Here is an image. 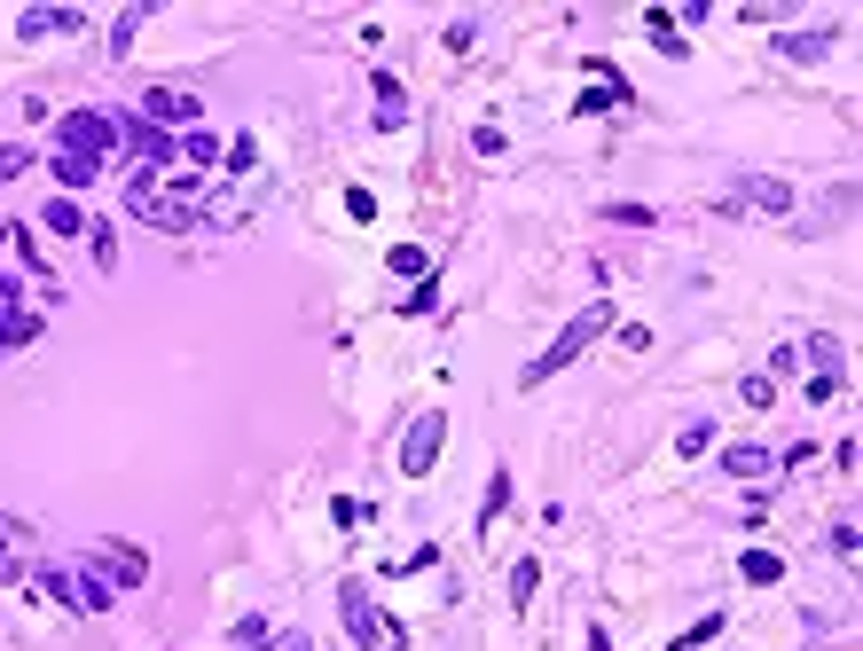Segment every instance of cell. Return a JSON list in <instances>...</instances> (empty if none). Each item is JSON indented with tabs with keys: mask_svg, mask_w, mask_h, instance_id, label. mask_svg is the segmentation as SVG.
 I'll use <instances>...</instances> for the list:
<instances>
[{
	"mask_svg": "<svg viewBox=\"0 0 863 651\" xmlns=\"http://www.w3.org/2000/svg\"><path fill=\"white\" fill-rule=\"evenodd\" d=\"M604 330H613V307H604V299H589V307H581V314H573V322H565V330H558V338H550L534 361H527V378H518V385H550L558 369H565V361H581V353H589Z\"/></svg>",
	"mask_w": 863,
	"mask_h": 651,
	"instance_id": "cell-1",
	"label": "cell"
},
{
	"mask_svg": "<svg viewBox=\"0 0 863 651\" xmlns=\"http://www.w3.org/2000/svg\"><path fill=\"white\" fill-rule=\"evenodd\" d=\"M32 589H40L48 604H71V612H111V604H118V581L95 574V566H79V574H71V566H40Z\"/></svg>",
	"mask_w": 863,
	"mask_h": 651,
	"instance_id": "cell-2",
	"label": "cell"
},
{
	"mask_svg": "<svg viewBox=\"0 0 863 651\" xmlns=\"http://www.w3.org/2000/svg\"><path fill=\"white\" fill-rule=\"evenodd\" d=\"M337 612H345V636H354L362 651H377V643H401V636H393V620L377 612L370 581H337Z\"/></svg>",
	"mask_w": 863,
	"mask_h": 651,
	"instance_id": "cell-3",
	"label": "cell"
},
{
	"mask_svg": "<svg viewBox=\"0 0 863 651\" xmlns=\"http://www.w3.org/2000/svg\"><path fill=\"white\" fill-rule=\"evenodd\" d=\"M440 447H448V409H424L401 432V472L408 479H432V472H440Z\"/></svg>",
	"mask_w": 863,
	"mask_h": 651,
	"instance_id": "cell-4",
	"label": "cell"
},
{
	"mask_svg": "<svg viewBox=\"0 0 863 651\" xmlns=\"http://www.w3.org/2000/svg\"><path fill=\"white\" fill-rule=\"evenodd\" d=\"M63 149L95 157V165L126 157V149H118V118H111V111H63Z\"/></svg>",
	"mask_w": 863,
	"mask_h": 651,
	"instance_id": "cell-5",
	"label": "cell"
},
{
	"mask_svg": "<svg viewBox=\"0 0 863 651\" xmlns=\"http://www.w3.org/2000/svg\"><path fill=\"white\" fill-rule=\"evenodd\" d=\"M142 118H149V126H181V134H189V126H205V103L189 95V86H149V95H142Z\"/></svg>",
	"mask_w": 863,
	"mask_h": 651,
	"instance_id": "cell-6",
	"label": "cell"
},
{
	"mask_svg": "<svg viewBox=\"0 0 863 651\" xmlns=\"http://www.w3.org/2000/svg\"><path fill=\"white\" fill-rule=\"evenodd\" d=\"M95 574H111L118 589H142L149 581V557L134 541H95Z\"/></svg>",
	"mask_w": 863,
	"mask_h": 651,
	"instance_id": "cell-7",
	"label": "cell"
},
{
	"mask_svg": "<svg viewBox=\"0 0 863 651\" xmlns=\"http://www.w3.org/2000/svg\"><path fill=\"white\" fill-rule=\"evenodd\" d=\"M722 472L753 487V479H769V472H777V455H769L761 440H730V447H722Z\"/></svg>",
	"mask_w": 863,
	"mask_h": 651,
	"instance_id": "cell-8",
	"label": "cell"
},
{
	"mask_svg": "<svg viewBox=\"0 0 863 651\" xmlns=\"http://www.w3.org/2000/svg\"><path fill=\"white\" fill-rule=\"evenodd\" d=\"M738 205H753V213H793V189L777 173H746L738 180Z\"/></svg>",
	"mask_w": 863,
	"mask_h": 651,
	"instance_id": "cell-9",
	"label": "cell"
},
{
	"mask_svg": "<svg viewBox=\"0 0 863 651\" xmlns=\"http://www.w3.org/2000/svg\"><path fill=\"white\" fill-rule=\"evenodd\" d=\"M370 118H377V134H401V126H408V95H401V79H393V71H377Z\"/></svg>",
	"mask_w": 863,
	"mask_h": 651,
	"instance_id": "cell-10",
	"label": "cell"
},
{
	"mask_svg": "<svg viewBox=\"0 0 863 651\" xmlns=\"http://www.w3.org/2000/svg\"><path fill=\"white\" fill-rule=\"evenodd\" d=\"M48 173H55V197H79V189H95V173H103V165H95V157H79V149H55V157H48Z\"/></svg>",
	"mask_w": 863,
	"mask_h": 651,
	"instance_id": "cell-11",
	"label": "cell"
},
{
	"mask_svg": "<svg viewBox=\"0 0 863 651\" xmlns=\"http://www.w3.org/2000/svg\"><path fill=\"white\" fill-rule=\"evenodd\" d=\"M79 24H86L79 9H24V17H17V40H55V32L71 40Z\"/></svg>",
	"mask_w": 863,
	"mask_h": 651,
	"instance_id": "cell-12",
	"label": "cell"
},
{
	"mask_svg": "<svg viewBox=\"0 0 863 651\" xmlns=\"http://www.w3.org/2000/svg\"><path fill=\"white\" fill-rule=\"evenodd\" d=\"M613 103H628V79H621V71H596V86H581V95H573V111H581V118L613 111Z\"/></svg>",
	"mask_w": 863,
	"mask_h": 651,
	"instance_id": "cell-13",
	"label": "cell"
},
{
	"mask_svg": "<svg viewBox=\"0 0 863 651\" xmlns=\"http://www.w3.org/2000/svg\"><path fill=\"white\" fill-rule=\"evenodd\" d=\"M40 228H48L55 244H71V236H86V228H95V220H86V213H79V197H48V213H40Z\"/></svg>",
	"mask_w": 863,
	"mask_h": 651,
	"instance_id": "cell-14",
	"label": "cell"
},
{
	"mask_svg": "<svg viewBox=\"0 0 863 651\" xmlns=\"http://www.w3.org/2000/svg\"><path fill=\"white\" fill-rule=\"evenodd\" d=\"M832 40H840V32H824V24H817V32H777V55H793V63H824V55H832Z\"/></svg>",
	"mask_w": 863,
	"mask_h": 651,
	"instance_id": "cell-15",
	"label": "cell"
},
{
	"mask_svg": "<svg viewBox=\"0 0 863 651\" xmlns=\"http://www.w3.org/2000/svg\"><path fill=\"white\" fill-rule=\"evenodd\" d=\"M738 574H746L753 589H777V581H786V557H777V549H746V557H738Z\"/></svg>",
	"mask_w": 863,
	"mask_h": 651,
	"instance_id": "cell-16",
	"label": "cell"
},
{
	"mask_svg": "<svg viewBox=\"0 0 863 651\" xmlns=\"http://www.w3.org/2000/svg\"><path fill=\"white\" fill-rule=\"evenodd\" d=\"M502 510H510V472H495V479H487V495H479V518H471V526H479V541H487V526H502Z\"/></svg>",
	"mask_w": 863,
	"mask_h": 651,
	"instance_id": "cell-17",
	"label": "cell"
},
{
	"mask_svg": "<svg viewBox=\"0 0 863 651\" xmlns=\"http://www.w3.org/2000/svg\"><path fill=\"white\" fill-rule=\"evenodd\" d=\"M40 338V314H17L9 299H0V353H17V345H32Z\"/></svg>",
	"mask_w": 863,
	"mask_h": 651,
	"instance_id": "cell-18",
	"label": "cell"
},
{
	"mask_svg": "<svg viewBox=\"0 0 863 651\" xmlns=\"http://www.w3.org/2000/svg\"><path fill=\"white\" fill-rule=\"evenodd\" d=\"M220 149H228V142H220L212 126H189V134H181V165H212Z\"/></svg>",
	"mask_w": 863,
	"mask_h": 651,
	"instance_id": "cell-19",
	"label": "cell"
},
{
	"mask_svg": "<svg viewBox=\"0 0 863 651\" xmlns=\"http://www.w3.org/2000/svg\"><path fill=\"white\" fill-rule=\"evenodd\" d=\"M534 589H542V566H534V557H518V566H510V604L527 612V604H534Z\"/></svg>",
	"mask_w": 863,
	"mask_h": 651,
	"instance_id": "cell-20",
	"label": "cell"
},
{
	"mask_svg": "<svg viewBox=\"0 0 863 651\" xmlns=\"http://www.w3.org/2000/svg\"><path fill=\"white\" fill-rule=\"evenodd\" d=\"M707 447H715V424H699V416L675 432V455H683V463H690V455H707Z\"/></svg>",
	"mask_w": 863,
	"mask_h": 651,
	"instance_id": "cell-21",
	"label": "cell"
},
{
	"mask_svg": "<svg viewBox=\"0 0 863 651\" xmlns=\"http://www.w3.org/2000/svg\"><path fill=\"white\" fill-rule=\"evenodd\" d=\"M86 244H95V267H103V275L118 267V228H111V220H95V228H86Z\"/></svg>",
	"mask_w": 863,
	"mask_h": 651,
	"instance_id": "cell-22",
	"label": "cell"
},
{
	"mask_svg": "<svg viewBox=\"0 0 863 651\" xmlns=\"http://www.w3.org/2000/svg\"><path fill=\"white\" fill-rule=\"evenodd\" d=\"M385 267H393V275H432L424 244H393V251H385Z\"/></svg>",
	"mask_w": 863,
	"mask_h": 651,
	"instance_id": "cell-23",
	"label": "cell"
},
{
	"mask_svg": "<svg viewBox=\"0 0 863 651\" xmlns=\"http://www.w3.org/2000/svg\"><path fill=\"white\" fill-rule=\"evenodd\" d=\"M715 636H722V612H707L699 628H683V636H675L667 651H699V643H715Z\"/></svg>",
	"mask_w": 863,
	"mask_h": 651,
	"instance_id": "cell-24",
	"label": "cell"
},
{
	"mask_svg": "<svg viewBox=\"0 0 863 651\" xmlns=\"http://www.w3.org/2000/svg\"><path fill=\"white\" fill-rule=\"evenodd\" d=\"M604 220H613V228H652L659 213L652 205H604Z\"/></svg>",
	"mask_w": 863,
	"mask_h": 651,
	"instance_id": "cell-25",
	"label": "cell"
},
{
	"mask_svg": "<svg viewBox=\"0 0 863 651\" xmlns=\"http://www.w3.org/2000/svg\"><path fill=\"white\" fill-rule=\"evenodd\" d=\"M142 17H149V9H126V17L111 24V55H126V48H134V32H142Z\"/></svg>",
	"mask_w": 863,
	"mask_h": 651,
	"instance_id": "cell-26",
	"label": "cell"
},
{
	"mask_svg": "<svg viewBox=\"0 0 863 651\" xmlns=\"http://www.w3.org/2000/svg\"><path fill=\"white\" fill-rule=\"evenodd\" d=\"M801 401H840V378H832V369H809V385H801Z\"/></svg>",
	"mask_w": 863,
	"mask_h": 651,
	"instance_id": "cell-27",
	"label": "cell"
},
{
	"mask_svg": "<svg viewBox=\"0 0 863 651\" xmlns=\"http://www.w3.org/2000/svg\"><path fill=\"white\" fill-rule=\"evenodd\" d=\"M738 401H753V409H769V401H777V378H746V385H738Z\"/></svg>",
	"mask_w": 863,
	"mask_h": 651,
	"instance_id": "cell-28",
	"label": "cell"
},
{
	"mask_svg": "<svg viewBox=\"0 0 863 651\" xmlns=\"http://www.w3.org/2000/svg\"><path fill=\"white\" fill-rule=\"evenodd\" d=\"M345 213H354V220H377V197L362 189V180H354V189H345Z\"/></svg>",
	"mask_w": 863,
	"mask_h": 651,
	"instance_id": "cell-29",
	"label": "cell"
},
{
	"mask_svg": "<svg viewBox=\"0 0 863 651\" xmlns=\"http://www.w3.org/2000/svg\"><path fill=\"white\" fill-rule=\"evenodd\" d=\"M259 651H314V636H299V628H283V636H268Z\"/></svg>",
	"mask_w": 863,
	"mask_h": 651,
	"instance_id": "cell-30",
	"label": "cell"
},
{
	"mask_svg": "<svg viewBox=\"0 0 863 651\" xmlns=\"http://www.w3.org/2000/svg\"><path fill=\"white\" fill-rule=\"evenodd\" d=\"M471 149H479V157H502L510 142H502V126H479V134H471Z\"/></svg>",
	"mask_w": 863,
	"mask_h": 651,
	"instance_id": "cell-31",
	"label": "cell"
},
{
	"mask_svg": "<svg viewBox=\"0 0 863 651\" xmlns=\"http://www.w3.org/2000/svg\"><path fill=\"white\" fill-rule=\"evenodd\" d=\"M24 165H32V149H0V180H17Z\"/></svg>",
	"mask_w": 863,
	"mask_h": 651,
	"instance_id": "cell-32",
	"label": "cell"
},
{
	"mask_svg": "<svg viewBox=\"0 0 863 651\" xmlns=\"http://www.w3.org/2000/svg\"><path fill=\"white\" fill-rule=\"evenodd\" d=\"M0 581H24V566H17V557H9V549H0Z\"/></svg>",
	"mask_w": 863,
	"mask_h": 651,
	"instance_id": "cell-33",
	"label": "cell"
},
{
	"mask_svg": "<svg viewBox=\"0 0 863 651\" xmlns=\"http://www.w3.org/2000/svg\"><path fill=\"white\" fill-rule=\"evenodd\" d=\"M589 651H613V636H604V628H589Z\"/></svg>",
	"mask_w": 863,
	"mask_h": 651,
	"instance_id": "cell-34",
	"label": "cell"
},
{
	"mask_svg": "<svg viewBox=\"0 0 863 651\" xmlns=\"http://www.w3.org/2000/svg\"><path fill=\"white\" fill-rule=\"evenodd\" d=\"M0 244H9V220H0Z\"/></svg>",
	"mask_w": 863,
	"mask_h": 651,
	"instance_id": "cell-35",
	"label": "cell"
}]
</instances>
